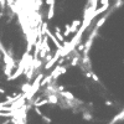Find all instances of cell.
<instances>
[{"mask_svg":"<svg viewBox=\"0 0 124 124\" xmlns=\"http://www.w3.org/2000/svg\"><path fill=\"white\" fill-rule=\"evenodd\" d=\"M106 106H107V107H112L113 103H112L110 101H106Z\"/></svg>","mask_w":124,"mask_h":124,"instance_id":"cell-1","label":"cell"}]
</instances>
